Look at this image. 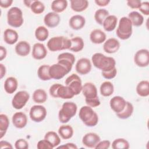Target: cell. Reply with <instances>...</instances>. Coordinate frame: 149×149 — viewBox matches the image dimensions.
Listing matches in <instances>:
<instances>
[{
	"instance_id": "1",
	"label": "cell",
	"mask_w": 149,
	"mask_h": 149,
	"mask_svg": "<svg viewBox=\"0 0 149 149\" xmlns=\"http://www.w3.org/2000/svg\"><path fill=\"white\" fill-rule=\"evenodd\" d=\"M91 61L93 65L102 72H108L116 68L115 59L112 57L107 56L101 53L93 54Z\"/></svg>"
},
{
	"instance_id": "2",
	"label": "cell",
	"mask_w": 149,
	"mask_h": 149,
	"mask_svg": "<svg viewBox=\"0 0 149 149\" xmlns=\"http://www.w3.org/2000/svg\"><path fill=\"white\" fill-rule=\"evenodd\" d=\"M81 91L85 97V101L87 105L94 108L100 105L101 102L98 97L97 89L93 83L90 82L84 83Z\"/></svg>"
},
{
	"instance_id": "3",
	"label": "cell",
	"mask_w": 149,
	"mask_h": 149,
	"mask_svg": "<svg viewBox=\"0 0 149 149\" xmlns=\"http://www.w3.org/2000/svg\"><path fill=\"white\" fill-rule=\"evenodd\" d=\"M79 116L84 124L88 127L95 126L98 122L97 113L88 105L83 106L80 109Z\"/></svg>"
},
{
	"instance_id": "4",
	"label": "cell",
	"mask_w": 149,
	"mask_h": 149,
	"mask_svg": "<svg viewBox=\"0 0 149 149\" xmlns=\"http://www.w3.org/2000/svg\"><path fill=\"white\" fill-rule=\"evenodd\" d=\"M48 49L52 52L69 49L71 47V41L63 36H56L51 38L47 44Z\"/></svg>"
},
{
	"instance_id": "5",
	"label": "cell",
	"mask_w": 149,
	"mask_h": 149,
	"mask_svg": "<svg viewBox=\"0 0 149 149\" xmlns=\"http://www.w3.org/2000/svg\"><path fill=\"white\" fill-rule=\"evenodd\" d=\"M77 110V105L73 102H65L58 113V118L61 123L68 122L76 113Z\"/></svg>"
},
{
	"instance_id": "6",
	"label": "cell",
	"mask_w": 149,
	"mask_h": 149,
	"mask_svg": "<svg viewBox=\"0 0 149 149\" xmlns=\"http://www.w3.org/2000/svg\"><path fill=\"white\" fill-rule=\"evenodd\" d=\"M132 27V23L127 17L123 16L121 17L116 31V36L122 40L129 39L133 33Z\"/></svg>"
},
{
	"instance_id": "7",
	"label": "cell",
	"mask_w": 149,
	"mask_h": 149,
	"mask_svg": "<svg viewBox=\"0 0 149 149\" xmlns=\"http://www.w3.org/2000/svg\"><path fill=\"white\" fill-rule=\"evenodd\" d=\"M7 22L9 26L15 28L22 26L24 22L22 10L16 6L10 8L7 13Z\"/></svg>"
},
{
	"instance_id": "8",
	"label": "cell",
	"mask_w": 149,
	"mask_h": 149,
	"mask_svg": "<svg viewBox=\"0 0 149 149\" xmlns=\"http://www.w3.org/2000/svg\"><path fill=\"white\" fill-rule=\"evenodd\" d=\"M66 86H68L72 91L74 95L79 94L82 91V83L80 77L76 74H72L65 81Z\"/></svg>"
},
{
	"instance_id": "9",
	"label": "cell",
	"mask_w": 149,
	"mask_h": 149,
	"mask_svg": "<svg viewBox=\"0 0 149 149\" xmlns=\"http://www.w3.org/2000/svg\"><path fill=\"white\" fill-rule=\"evenodd\" d=\"M46 108L40 105H35L31 107L29 112L30 119L34 122L39 123L44 120L47 116Z\"/></svg>"
},
{
	"instance_id": "10",
	"label": "cell",
	"mask_w": 149,
	"mask_h": 149,
	"mask_svg": "<svg viewBox=\"0 0 149 149\" xmlns=\"http://www.w3.org/2000/svg\"><path fill=\"white\" fill-rule=\"evenodd\" d=\"M30 98V95L26 91H19L15 94L12 100V105L13 107L16 109L23 108Z\"/></svg>"
},
{
	"instance_id": "11",
	"label": "cell",
	"mask_w": 149,
	"mask_h": 149,
	"mask_svg": "<svg viewBox=\"0 0 149 149\" xmlns=\"http://www.w3.org/2000/svg\"><path fill=\"white\" fill-rule=\"evenodd\" d=\"M134 62L139 67H147L149 64L148 50L147 49H141L137 51L134 56Z\"/></svg>"
},
{
	"instance_id": "12",
	"label": "cell",
	"mask_w": 149,
	"mask_h": 149,
	"mask_svg": "<svg viewBox=\"0 0 149 149\" xmlns=\"http://www.w3.org/2000/svg\"><path fill=\"white\" fill-rule=\"evenodd\" d=\"M69 73L65 67L58 63L50 66L49 69V73L51 79L55 80L61 79Z\"/></svg>"
},
{
	"instance_id": "13",
	"label": "cell",
	"mask_w": 149,
	"mask_h": 149,
	"mask_svg": "<svg viewBox=\"0 0 149 149\" xmlns=\"http://www.w3.org/2000/svg\"><path fill=\"white\" fill-rule=\"evenodd\" d=\"M58 63L63 65L70 72L75 62V56L69 52H63L60 54L57 58Z\"/></svg>"
},
{
	"instance_id": "14",
	"label": "cell",
	"mask_w": 149,
	"mask_h": 149,
	"mask_svg": "<svg viewBox=\"0 0 149 149\" xmlns=\"http://www.w3.org/2000/svg\"><path fill=\"white\" fill-rule=\"evenodd\" d=\"M92 65L91 61L86 58H82L79 59L75 66L76 72L81 75L88 74L91 70Z\"/></svg>"
},
{
	"instance_id": "15",
	"label": "cell",
	"mask_w": 149,
	"mask_h": 149,
	"mask_svg": "<svg viewBox=\"0 0 149 149\" xmlns=\"http://www.w3.org/2000/svg\"><path fill=\"white\" fill-rule=\"evenodd\" d=\"M101 141L100 137L95 133H87L82 139V143L84 146L88 148H94Z\"/></svg>"
},
{
	"instance_id": "16",
	"label": "cell",
	"mask_w": 149,
	"mask_h": 149,
	"mask_svg": "<svg viewBox=\"0 0 149 149\" xmlns=\"http://www.w3.org/2000/svg\"><path fill=\"white\" fill-rule=\"evenodd\" d=\"M126 101L120 96H115L112 97L109 101L111 108L116 113L122 112L125 107Z\"/></svg>"
},
{
	"instance_id": "17",
	"label": "cell",
	"mask_w": 149,
	"mask_h": 149,
	"mask_svg": "<svg viewBox=\"0 0 149 149\" xmlns=\"http://www.w3.org/2000/svg\"><path fill=\"white\" fill-rule=\"evenodd\" d=\"M47 51L45 45L40 42L34 44L32 50V56L37 60H41L46 57Z\"/></svg>"
},
{
	"instance_id": "18",
	"label": "cell",
	"mask_w": 149,
	"mask_h": 149,
	"mask_svg": "<svg viewBox=\"0 0 149 149\" xmlns=\"http://www.w3.org/2000/svg\"><path fill=\"white\" fill-rule=\"evenodd\" d=\"M12 121L15 127L18 129H22L24 127L27 123V118L24 113L17 112L13 115Z\"/></svg>"
},
{
	"instance_id": "19",
	"label": "cell",
	"mask_w": 149,
	"mask_h": 149,
	"mask_svg": "<svg viewBox=\"0 0 149 149\" xmlns=\"http://www.w3.org/2000/svg\"><path fill=\"white\" fill-rule=\"evenodd\" d=\"M120 48L119 41L115 38H110L106 40L103 45L104 51L108 54L116 52Z\"/></svg>"
},
{
	"instance_id": "20",
	"label": "cell",
	"mask_w": 149,
	"mask_h": 149,
	"mask_svg": "<svg viewBox=\"0 0 149 149\" xmlns=\"http://www.w3.org/2000/svg\"><path fill=\"white\" fill-rule=\"evenodd\" d=\"M61 18L59 15L54 12H48L44 17V24L49 28L56 27L60 23Z\"/></svg>"
},
{
	"instance_id": "21",
	"label": "cell",
	"mask_w": 149,
	"mask_h": 149,
	"mask_svg": "<svg viewBox=\"0 0 149 149\" xmlns=\"http://www.w3.org/2000/svg\"><path fill=\"white\" fill-rule=\"evenodd\" d=\"M85 23V18L80 15L72 16L69 21V26L74 30H79L81 29L84 26Z\"/></svg>"
},
{
	"instance_id": "22",
	"label": "cell",
	"mask_w": 149,
	"mask_h": 149,
	"mask_svg": "<svg viewBox=\"0 0 149 149\" xmlns=\"http://www.w3.org/2000/svg\"><path fill=\"white\" fill-rule=\"evenodd\" d=\"M106 38L107 36L105 33L100 29H94L90 34L91 41L95 44H100L105 42Z\"/></svg>"
},
{
	"instance_id": "23",
	"label": "cell",
	"mask_w": 149,
	"mask_h": 149,
	"mask_svg": "<svg viewBox=\"0 0 149 149\" xmlns=\"http://www.w3.org/2000/svg\"><path fill=\"white\" fill-rule=\"evenodd\" d=\"M16 53L21 56H26L28 55L31 50L30 44L26 41H20L17 43L15 46Z\"/></svg>"
},
{
	"instance_id": "24",
	"label": "cell",
	"mask_w": 149,
	"mask_h": 149,
	"mask_svg": "<svg viewBox=\"0 0 149 149\" xmlns=\"http://www.w3.org/2000/svg\"><path fill=\"white\" fill-rule=\"evenodd\" d=\"M18 37V33L13 29H7L3 32V40L8 44H14L17 41Z\"/></svg>"
},
{
	"instance_id": "25",
	"label": "cell",
	"mask_w": 149,
	"mask_h": 149,
	"mask_svg": "<svg viewBox=\"0 0 149 149\" xmlns=\"http://www.w3.org/2000/svg\"><path fill=\"white\" fill-rule=\"evenodd\" d=\"M4 89L8 94H13L15 93L18 87V82L17 79L14 77H8L4 82Z\"/></svg>"
},
{
	"instance_id": "26",
	"label": "cell",
	"mask_w": 149,
	"mask_h": 149,
	"mask_svg": "<svg viewBox=\"0 0 149 149\" xmlns=\"http://www.w3.org/2000/svg\"><path fill=\"white\" fill-rule=\"evenodd\" d=\"M118 18L115 15L108 16L103 22L102 26L106 31H112L116 27Z\"/></svg>"
},
{
	"instance_id": "27",
	"label": "cell",
	"mask_w": 149,
	"mask_h": 149,
	"mask_svg": "<svg viewBox=\"0 0 149 149\" xmlns=\"http://www.w3.org/2000/svg\"><path fill=\"white\" fill-rule=\"evenodd\" d=\"M70 8L76 12H81L85 10L88 6V2L87 0H70Z\"/></svg>"
},
{
	"instance_id": "28",
	"label": "cell",
	"mask_w": 149,
	"mask_h": 149,
	"mask_svg": "<svg viewBox=\"0 0 149 149\" xmlns=\"http://www.w3.org/2000/svg\"><path fill=\"white\" fill-rule=\"evenodd\" d=\"M136 93L140 96L146 97L149 95V81L148 80H142L140 81L136 86Z\"/></svg>"
},
{
	"instance_id": "29",
	"label": "cell",
	"mask_w": 149,
	"mask_h": 149,
	"mask_svg": "<svg viewBox=\"0 0 149 149\" xmlns=\"http://www.w3.org/2000/svg\"><path fill=\"white\" fill-rule=\"evenodd\" d=\"M127 17L130 20L132 25L136 27L141 26L144 22L143 16L137 11H132L130 12Z\"/></svg>"
},
{
	"instance_id": "30",
	"label": "cell",
	"mask_w": 149,
	"mask_h": 149,
	"mask_svg": "<svg viewBox=\"0 0 149 149\" xmlns=\"http://www.w3.org/2000/svg\"><path fill=\"white\" fill-rule=\"evenodd\" d=\"M73 129L70 125H63L61 126L58 129L59 136L65 140L70 139L73 135Z\"/></svg>"
},
{
	"instance_id": "31",
	"label": "cell",
	"mask_w": 149,
	"mask_h": 149,
	"mask_svg": "<svg viewBox=\"0 0 149 149\" xmlns=\"http://www.w3.org/2000/svg\"><path fill=\"white\" fill-rule=\"evenodd\" d=\"M71 41V47L69 50L78 52L81 51L84 46V42L82 38L80 37H75L70 39Z\"/></svg>"
},
{
	"instance_id": "32",
	"label": "cell",
	"mask_w": 149,
	"mask_h": 149,
	"mask_svg": "<svg viewBox=\"0 0 149 149\" xmlns=\"http://www.w3.org/2000/svg\"><path fill=\"white\" fill-rule=\"evenodd\" d=\"M58 98L62 99H70L72 98L74 95L71 89L68 86L61 85L57 91Z\"/></svg>"
},
{
	"instance_id": "33",
	"label": "cell",
	"mask_w": 149,
	"mask_h": 149,
	"mask_svg": "<svg viewBox=\"0 0 149 149\" xmlns=\"http://www.w3.org/2000/svg\"><path fill=\"white\" fill-rule=\"evenodd\" d=\"M68 6L66 0H55L51 3V8L54 12L56 13L63 12Z\"/></svg>"
},
{
	"instance_id": "34",
	"label": "cell",
	"mask_w": 149,
	"mask_h": 149,
	"mask_svg": "<svg viewBox=\"0 0 149 149\" xmlns=\"http://www.w3.org/2000/svg\"><path fill=\"white\" fill-rule=\"evenodd\" d=\"M100 90V93L102 96L109 97L113 93L114 87L111 82L106 81L101 84Z\"/></svg>"
},
{
	"instance_id": "35",
	"label": "cell",
	"mask_w": 149,
	"mask_h": 149,
	"mask_svg": "<svg viewBox=\"0 0 149 149\" xmlns=\"http://www.w3.org/2000/svg\"><path fill=\"white\" fill-rule=\"evenodd\" d=\"M133 110H134V107L132 104L129 101H126V105L123 110L122 112L116 114L119 118L122 119H126L132 116L133 112Z\"/></svg>"
},
{
	"instance_id": "36",
	"label": "cell",
	"mask_w": 149,
	"mask_h": 149,
	"mask_svg": "<svg viewBox=\"0 0 149 149\" xmlns=\"http://www.w3.org/2000/svg\"><path fill=\"white\" fill-rule=\"evenodd\" d=\"M49 67L50 66L48 65H42L38 68L37 70V75L40 80L47 81L52 79L49 73Z\"/></svg>"
},
{
	"instance_id": "37",
	"label": "cell",
	"mask_w": 149,
	"mask_h": 149,
	"mask_svg": "<svg viewBox=\"0 0 149 149\" xmlns=\"http://www.w3.org/2000/svg\"><path fill=\"white\" fill-rule=\"evenodd\" d=\"M33 100L37 104H42L47 100V94L43 89H37L33 94Z\"/></svg>"
},
{
	"instance_id": "38",
	"label": "cell",
	"mask_w": 149,
	"mask_h": 149,
	"mask_svg": "<svg viewBox=\"0 0 149 149\" xmlns=\"http://www.w3.org/2000/svg\"><path fill=\"white\" fill-rule=\"evenodd\" d=\"M9 126V120L5 114H0V138L1 139L6 134Z\"/></svg>"
},
{
	"instance_id": "39",
	"label": "cell",
	"mask_w": 149,
	"mask_h": 149,
	"mask_svg": "<svg viewBox=\"0 0 149 149\" xmlns=\"http://www.w3.org/2000/svg\"><path fill=\"white\" fill-rule=\"evenodd\" d=\"M44 139L48 140L53 146V147H56L59 145L61 143V139L58 134L54 131L48 132L44 136Z\"/></svg>"
},
{
	"instance_id": "40",
	"label": "cell",
	"mask_w": 149,
	"mask_h": 149,
	"mask_svg": "<svg viewBox=\"0 0 149 149\" xmlns=\"http://www.w3.org/2000/svg\"><path fill=\"white\" fill-rule=\"evenodd\" d=\"M49 36V31L47 28L44 26H38L35 30V37L39 41H45Z\"/></svg>"
},
{
	"instance_id": "41",
	"label": "cell",
	"mask_w": 149,
	"mask_h": 149,
	"mask_svg": "<svg viewBox=\"0 0 149 149\" xmlns=\"http://www.w3.org/2000/svg\"><path fill=\"white\" fill-rule=\"evenodd\" d=\"M109 15V12L105 9H99L97 10L94 14L95 22L100 25H102L103 22L105 18Z\"/></svg>"
},
{
	"instance_id": "42",
	"label": "cell",
	"mask_w": 149,
	"mask_h": 149,
	"mask_svg": "<svg viewBox=\"0 0 149 149\" xmlns=\"http://www.w3.org/2000/svg\"><path fill=\"white\" fill-rule=\"evenodd\" d=\"M129 147V143L123 138L116 139L112 143V148L113 149H128Z\"/></svg>"
},
{
	"instance_id": "43",
	"label": "cell",
	"mask_w": 149,
	"mask_h": 149,
	"mask_svg": "<svg viewBox=\"0 0 149 149\" xmlns=\"http://www.w3.org/2000/svg\"><path fill=\"white\" fill-rule=\"evenodd\" d=\"M30 9L35 14H41L44 12L45 10V6L44 3L40 1H34L30 6Z\"/></svg>"
},
{
	"instance_id": "44",
	"label": "cell",
	"mask_w": 149,
	"mask_h": 149,
	"mask_svg": "<svg viewBox=\"0 0 149 149\" xmlns=\"http://www.w3.org/2000/svg\"><path fill=\"white\" fill-rule=\"evenodd\" d=\"M37 148L38 149H52L54 148L52 144L45 139L44 140H40L37 144Z\"/></svg>"
},
{
	"instance_id": "45",
	"label": "cell",
	"mask_w": 149,
	"mask_h": 149,
	"mask_svg": "<svg viewBox=\"0 0 149 149\" xmlns=\"http://www.w3.org/2000/svg\"><path fill=\"white\" fill-rule=\"evenodd\" d=\"M15 147L16 149H27L29 148V143L25 139H19L16 141Z\"/></svg>"
},
{
	"instance_id": "46",
	"label": "cell",
	"mask_w": 149,
	"mask_h": 149,
	"mask_svg": "<svg viewBox=\"0 0 149 149\" xmlns=\"http://www.w3.org/2000/svg\"><path fill=\"white\" fill-rule=\"evenodd\" d=\"M102 76L106 79H113L117 74V69L116 68L114 69L108 71V72H102Z\"/></svg>"
},
{
	"instance_id": "47",
	"label": "cell",
	"mask_w": 149,
	"mask_h": 149,
	"mask_svg": "<svg viewBox=\"0 0 149 149\" xmlns=\"http://www.w3.org/2000/svg\"><path fill=\"white\" fill-rule=\"evenodd\" d=\"M139 10L144 15L148 16L149 15V2L148 1L141 2Z\"/></svg>"
},
{
	"instance_id": "48",
	"label": "cell",
	"mask_w": 149,
	"mask_h": 149,
	"mask_svg": "<svg viewBox=\"0 0 149 149\" xmlns=\"http://www.w3.org/2000/svg\"><path fill=\"white\" fill-rule=\"evenodd\" d=\"M62 84H59V83H55L52 84L49 90V92L50 95L54 97V98H58V95H57V91L59 88V87L61 86Z\"/></svg>"
},
{
	"instance_id": "49",
	"label": "cell",
	"mask_w": 149,
	"mask_h": 149,
	"mask_svg": "<svg viewBox=\"0 0 149 149\" xmlns=\"http://www.w3.org/2000/svg\"><path fill=\"white\" fill-rule=\"evenodd\" d=\"M111 142L109 140L100 141L95 147V149H108L109 148Z\"/></svg>"
},
{
	"instance_id": "50",
	"label": "cell",
	"mask_w": 149,
	"mask_h": 149,
	"mask_svg": "<svg viewBox=\"0 0 149 149\" xmlns=\"http://www.w3.org/2000/svg\"><path fill=\"white\" fill-rule=\"evenodd\" d=\"M141 1L140 0H129L127 1V5L132 9H139L140 6Z\"/></svg>"
},
{
	"instance_id": "51",
	"label": "cell",
	"mask_w": 149,
	"mask_h": 149,
	"mask_svg": "<svg viewBox=\"0 0 149 149\" xmlns=\"http://www.w3.org/2000/svg\"><path fill=\"white\" fill-rule=\"evenodd\" d=\"M58 148H62V149H77V146L72 143H68L62 146H60L57 147Z\"/></svg>"
},
{
	"instance_id": "52",
	"label": "cell",
	"mask_w": 149,
	"mask_h": 149,
	"mask_svg": "<svg viewBox=\"0 0 149 149\" xmlns=\"http://www.w3.org/2000/svg\"><path fill=\"white\" fill-rule=\"evenodd\" d=\"M13 2V0H1L0 6L3 8H8L11 6Z\"/></svg>"
},
{
	"instance_id": "53",
	"label": "cell",
	"mask_w": 149,
	"mask_h": 149,
	"mask_svg": "<svg viewBox=\"0 0 149 149\" xmlns=\"http://www.w3.org/2000/svg\"><path fill=\"white\" fill-rule=\"evenodd\" d=\"M0 148L1 149L5 148H13V146L9 142H8V141H4V140H1L0 141Z\"/></svg>"
},
{
	"instance_id": "54",
	"label": "cell",
	"mask_w": 149,
	"mask_h": 149,
	"mask_svg": "<svg viewBox=\"0 0 149 149\" xmlns=\"http://www.w3.org/2000/svg\"><path fill=\"white\" fill-rule=\"evenodd\" d=\"M7 55V51L5 47L0 46V61H2L5 59Z\"/></svg>"
},
{
	"instance_id": "55",
	"label": "cell",
	"mask_w": 149,
	"mask_h": 149,
	"mask_svg": "<svg viewBox=\"0 0 149 149\" xmlns=\"http://www.w3.org/2000/svg\"><path fill=\"white\" fill-rule=\"evenodd\" d=\"M110 2L109 0H95V3L99 6H105Z\"/></svg>"
},
{
	"instance_id": "56",
	"label": "cell",
	"mask_w": 149,
	"mask_h": 149,
	"mask_svg": "<svg viewBox=\"0 0 149 149\" xmlns=\"http://www.w3.org/2000/svg\"><path fill=\"white\" fill-rule=\"evenodd\" d=\"M6 68L3 64L0 63V79H2L6 74Z\"/></svg>"
},
{
	"instance_id": "57",
	"label": "cell",
	"mask_w": 149,
	"mask_h": 149,
	"mask_svg": "<svg viewBox=\"0 0 149 149\" xmlns=\"http://www.w3.org/2000/svg\"><path fill=\"white\" fill-rule=\"evenodd\" d=\"M34 0H24L23 1V3H24V5H26V6L30 8L31 5L32 4V3L34 2Z\"/></svg>"
}]
</instances>
